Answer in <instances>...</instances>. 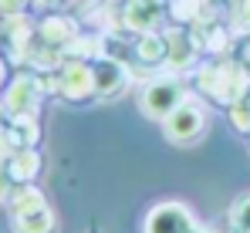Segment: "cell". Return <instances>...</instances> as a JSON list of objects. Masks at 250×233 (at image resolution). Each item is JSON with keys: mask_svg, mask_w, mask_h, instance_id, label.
Wrapping results in <instances>:
<instances>
[{"mask_svg": "<svg viewBox=\"0 0 250 233\" xmlns=\"http://www.w3.org/2000/svg\"><path fill=\"white\" fill-rule=\"evenodd\" d=\"M186 230H189V213L179 203L156 206L146 220V233H186Z\"/></svg>", "mask_w": 250, "mask_h": 233, "instance_id": "1", "label": "cell"}, {"mask_svg": "<svg viewBox=\"0 0 250 233\" xmlns=\"http://www.w3.org/2000/svg\"><path fill=\"white\" fill-rule=\"evenodd\" d=\"M186 233H200V230H193V227H189V230H186Z\"/></svg>", "mask_w": 250, "mask_h": 233, "instance_id": "2", "label": "cell"}, {"mask_svg": "<svg viewBox=\"0 0 250 233\" xmlns=\"http://www.w3.org/2000/svg\"><path fill=\"white\" fill-rule=\"evenodd\" d=\"M0 75H3V68H0Z\"/></svg>", "mask_w": 250, "mask_h": 233, "instance_id": "3", "label": "cell"}]
</instances>
